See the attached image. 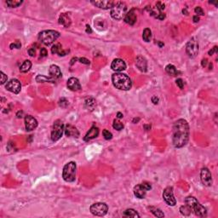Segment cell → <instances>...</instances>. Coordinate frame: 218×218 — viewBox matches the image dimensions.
Segmentation results:
<instances>
[{
  "label": "cell",
  "instance_id": "obj_20",
  "mask_svg": "<svg viewBox=\"0 0 218 218\" xmlns=\"http://www.w3.org/2000/svg\"><path fill=\"white\" fill-rule=\"evenodd\" d=\"M50 76L54 79H59L62 77V73L60 67L56 65H51L49 68Z\"/></svg>",
  "mask_w": 218,
  "mask_h": 218
},
{
  "label": "cell",
  "instance_id": "obj_7",
  "mask_svg": "<svg viewBox=\"0 0 218 218\" xmlns=\"http://www.w3.org/2000/svg\"><path fill=\"white\" fill-rule=\"evenodd\" d=\"M64 130H65V126L62 121L60 119L55 120L53 124L52 131H51V140L53 141H56L61 138L63 135Z\"/></svg>",
  "mask_w": 218,
  "mask_h": 218
},
{
  "label": "cell",
  "instance_id": "obj_9",
  "mask_svg": "<svg viewBox=\"0 0 218 218\" xmlns=\"http://www.w3.org/2000/svg\"><path fill=\"white\" fill-rule=\"evenodd\" d=\"M90 212L97 217H103L108 211V206L105 203H96L90 206Z\"/></svg>",
  "mask_w": 218,
  "mask_h": 218
},
{
  "label": "cell",
  "instance_id": "obj_3",
  "mask_svg": "<svg viewBox=\"0 0 218 218\" xmlns=\"http://www.w3.org/2000/svg\"><path fill=\"white\" fill-rule=\"evenodd\" d=\"M185 203L191 209V210L194 212V214L196 216H198L200 217H205L207 216L206 209L194 197H192V196L187 197L185 199Z\"/></svg>",
  "mask_w": 218,
  "mask_h": 218
},
{
  "label": "cell",
  "instance_id": "obj_25",
  "mask_svg": "<svg viewBox=\"0 0 218 218\" xmlns=\"http://www.w3.org/2000/svg\"><path fill=\"white\" fill-rule=\"evenodd\" d=\"M36 81L38 83H55V79H52L51 77L44 76V75H38L36 77Z\"/></svg>",
  "mask_w": 218,
  "mask_h": 218
},
{
  "label": "cell",
  "instance_id": "obj_52",
  "mask_svg": "<svg viewBox=\"0 0 218 218\" xmlns=\"http://www.w3.org/2000/svg\"><path fill=\"white\" fill-rule=\"evenodd\" d=\"M86 33H92V30H91V28H90V26H89V25H87L86 26Z\"/></svg>",
  "mask_w": 218,
  "mask_h": 218
},
{
  "label": "cell",
  "instance_id": "obj_41",
  "mask_svg": "<svg viewBox=\"0 0 218 218\" xmlns=\"http://www.w3.org/2000/svg\"><path fill=\"white\" fill-rule=\"evenodd\" d=\"M176 85L178 86V87L180 88V89H182L184 87V82L183 80L182 79H176Z\"/></svg>",
  "mask_w": 218,
  "mask_h": 218
},
{
  "label": "cell",
  "instance_id": "obj_45",
  "mask_svg": "<svg viewBox=\"0 0 218 218\" xmlns=\"http://www.w3.org/2000/svg\"><path fill=\"white\" fill-rule=\"evenodd\" d=\"M217 50H218L217 46H215L214 48H212V50H209V52H208V54H209V55H212L214 53H217Z\"/></svg>",
  "mask_w": 218,
  "mask_h": 218
},
{
  "label": "cell",
  "instance_id": "obj_10",
  "mask_svg": "<svg viewBox=\"0 0 218 218\" xmlns=\"http://www.w3.org/2000/svg\"><path fill=\"white\" fill-rule=\"evenodd\" d=\"M163 198L165 203L170 206H175L176 204V201L175 199L174 192H173V187H168L164 190L163 192Z\"/></svg>",
  "mask_w": 218,
  "mask_h": 218
},
{
  "label": "cell",
  "instance_id": "obj_13",
  "mask_svg": "<svg viewBox=\"0 0 218 218\" xmlns=\"http://www.w3.org/2000/svg\"><path fill=\"white\" fill-rule=\"evenodd\" d=\"M117 2L111 0H100V1H91V4L96 5V7L102 9H112Z\"/></svg>",
  "mask_w": 218,
  "mask_h": 218
},
{
  "label": "cell",
  "instance_id": "obj_38",
  "mask_svg": "<svg viewBox=\"0 0 218 218\" xmlns=\"http://www.w3.org/2000/svg\"><path fill=\"white\" fill-rule=\"evenodd\" d=\"M0 74H1V85H4V84L7 82L8 77H7V75H5L3 72H0Z\"/></svg>",
  "mask_w": 218,
  "mask_h": 218
},
{
  "label": "cell",
  "instance_id": "obj_2",
  "mask_svg": "<svg viewBox=\"0 0 218 218\" xmlns=\"http://www.w3.org/2000/svg\"><path fill=\"white\" fill-rule=\"evenodd\" d=\"M112 82L114 87L121 90H129L132 87V82L130 77L121 72H116L113 74Z\"/></svg>",
  "mask_w": 218,
  "mask_h": 218
},
{
  "label": "cell",
  "instance_id": "obj_22",
  "mask_svg": "<svg viewBox=\"0 0 218 218\" xmlns=\"http://www.w3.org/2000/svg\"><path fill=\"white\" fill-rule=\"evenodd\" d=\"M98 135H99V129L96 126H92L90 128V130L87 132V134L85 135L84 140L85 141H90V140L94 139V138H96L98 136Z\"/></svg>",
  "mask_w": 218,
  "mask_h": 218
},
{
  "label": "cell",
  "instance_id": "obj_44",
  "mask_svg": "<svg viewBox=\"0 0 218 218\" xmlns=\"http://www.w3.org/2000/svg\"><path fill=\"white\" fill-rule=\"evenodd\" d=\"M142 185L145 187V188L148 191V190H150L151 188H152V186H151V184L149 183V182H142Z\"/></svg>",
  "mask_w": 218,
  "mask_h": 218
},
{
  "label": "cell",
  "instance_id": "obj_49",
  "mask_svg": "<svg viewBox=\"0 0 218 218\" xmlns=\"http://www.w3.org/2000/svg\"><path fill=\"white\" fill-rule=\"evenodd\" d=\"M157 19H158V20H160V21H162V20H164L165 18V14H163V13H160L158 16Z\"/></svg>",
  "mask_w": 218,
  "mask_h": 218
},
{
  "label": "cell",
  "instance_id": "obj_4",
  "mask_svg": "<svg viewBox=\"0 0 218 218\" xmlns=\"http://www.w3.org/2000/svg\"><path fill=\"white\" fill-rule=\"evenodd\" d=\"M60 37V33L55 30H45L38 34V40L44 45H51Z\"/></svg>",
  "mask_w": 218,
  "mask_h": 218
},
{
  "label": "cell",
  "instance_id": "obj_26",
  "mask_svg": "<svg viewBox=\"0 0 218 218\" xmlns=\"http://www.w3.org/2000/svg\"><path fill=\"white\" fill-rule=\"evenodd\" d=\"M31 67H32V62L28 61V60H26L22 63V65L20 67V71H21V72L25 73V72H27L29 70L31 69Z\"/></svg>",
  "mask_w": 218,
  "mask_h": 218
},
{
  "label": "cell",
  "instance_id": "obj_27",
  "mask_svg": "<svg viewBox=\"0 0 218 218\" xmlns=\"http://www.w3.org/2000/svg\"><path fill=\"white\" fill-rule=\"evenodd\" d=\"M124 217H140V215L137 213L136 210L133 209H128L124 212Z\"/></svg>",
  "mask_w": 218,
  "mask_h": 218
},
{
  "label": "cell",
  "instance_id": "obj_42",
  "mask_svg": "<svg viewBox=\"0 0 218 218\" xmlns=\"http://www.w3.org/2000/svg\"><path fill=\"white\" fill-rule=\"evenodd\" d=\"M40 55L41 57H46L48 55V51L45 48H42L41 50H40Z\"/></svg>",
  "mask_w": 218,
  "mask_h": 218
},
{
  "label": "cell",
  "instance_id": "obj_31",
  "mask_svg": "<svg viewBox=\"0 0 218 218\" xmlns=\"http://www.w3.org/2000/svg\"><path fill=\"white\" fill-rule=\"evenodd\" d=\"M7 5L10 8H16L20 6L22 4V1H18V0H7L6 1Z\"/></svg>",
  "mask_w": 218,
  "mask_h": 218
},
{
  "label": "cell",
  "instance_id": "obj_37",
  "mask_svg": "<svg viewBox=\"0 0 218 218\" xmlns=\"http://www.w3.org/2000/svg\"><path fill=\"white\" fill-rule=\"evenodd\" d=\"M194 12L197 14V16H205V12H204V10L203 9L200 7V6H198V7H196L195 9H194Z\"/></svg>",
  "mask_w": 218,
  "mask_h": 218
},
{
  "label": "cell",
  "instance_id": "obj_54",
  "mask_svg": "<svg viewBox=\"0 0 218 218\" xmlns=\"http://www.w3.org/2000/svg\"><path fill=\"white\" fill-rule=\"evenodd\" d=\"M77 60V58H72V60H71V62H70V65H73V63H74V61H76Z\"/></svg>",
  "mask_w": 218,
  "mask_h": 218
},
{
  "label": "cell",
  "instance_id": "obj_39",
  "mask_svg": "<svg viewBox=\"0 0 218 218\" xmlns=\"http://www.w3.org/2000/svg\"><path fill=\"white\" fill-rule=\"evenodd\" d=\"M156 8L158 11H162V10H164L165 8V4H163V3H161V2H158L157 4H156Z\"/></svg>",
  "mask_w": 218,
  "mask_h": 218
},
{
  "label": "cell",
  "instance_id": "obj_30",
  "mask_svg": "<svg viewBox=\"0 0 218 218\" xmlns=\"http://www.w3.org/2000/svg\"><path fill=\"white\" fill-rule=\"evenodd\" d=\"M149 209H150V211H151L155 217H165V214L163 213V211H162L161 209L156 208V207L151 206V207H149Z\"/></svg>",
  "mask_w": 218,
  "mask_h": 218
},
{
  "label": "cell",
  "instance_id": "obj_35",
  "mask_svg": "<svg viewBox=\"0 0 218 218\" xmlns=\"http://www.w3.org/2000/svg\"><path fill=\"white\" fill-rule=\"evenodd\" d=\"M58 104H59V106L61 107H67L68 106V104H69V102H68V101H67L66 98L62 97V98H61V99L59 100Z\"/></svg>",
  "mask_w": 218,
  "mask_h": 218
},
{
  "label": "cell",
  "instance_id": "obj_11",
  "mask_svg": "<svg viewBox=\"0 0 218 218\" xmlns=\"http://www.w3.org/2000/svg\"><path fill=\"white\" fill-rule=\"evenodd\" d=\"M200 178L202 183L206 187H210L212 185V175L208 168L205 167L201 170Z\"/></svg>",
  "mask_w": 218,
  "mask_h": 218
},
{
  "label": "cell",
  "instance_id": "obj_51",
  "mask_svg": "<svg viewBox=\"0 0 218 218\" xmlns=\"http://www.w3.org/2000/svg\"><path fill=\"white\" fill-rule=\"evenodd\" d=\"M22 115H23V112H22V111H19L17 114H16V116H17L18 119L22 118Z\"/></svg>",
  "mask_w": 218,
  "mask_h": 218
},
{
  "label": "cell",
  "instance_id": "obj_14",
  "mask_svg": "<svg viewBox=\"0 0 218 218\" xmlns=\"http://www.w3.org/2000/svg\"><path fill=\"white\" fill-rule=\"evenodd\" d=\"M25 127L27 131H32L38 127L37 119L31 115H26L25 117Z\"/></svg>",
  "mask_w": 218,
  "mask_h": 218
},
{
  "label": "cell",
  "instance_id": "obj_48",
  "mask_svg": "<svg viewBox=\"0 0 218 218\" xmlns=\"http://www.w3.org/2000/svg\"><path fill=\"white\" fill-rule=\"evenodd\" d=\"M152 102H153V104H158V98L157 96H153L152 97Z\"/></svg>",
  "mask_w": 218,
  "mask_h": 218
},
{
  "label": "cell",
  "instance_id": "obj_50",
  "mask_svg": "<svg viewBox=\"0 0 218 218\" xmlns=\"http://www.w3.org/2000/svg\"><path fill=\"white\" fill-rule=\"evenodd\" d=\"M192 20H193V21H194L195 23H197V22L200 21V16H198L196 15V16H194L192 17Z\"/></svg>",
  "mask_w": 218,
  "mask_h": 218
},
{
  "label": "cell",
  "instance_id": "obj_47",
  "mask_svg": "<svg viewBox=\"0 0 218 218\" xmlns=\"http://www.w3.org/2000/svg\"><path fill=\"white\" fill-rule=\"evenodd\" d=\"M207 63H208V60L207 59H203L202 61H201V65L203 67H205L207 66Z\"/></svg>",
  "mask_w": 218,
  "mask_h": 218
},
{
  "label": "cell",
  "instance_id": "obj_5",
  "mask_svg": "<svg viewBox=\"0 0 218 218\" xmlns=\"http://www.w3.org/2000/svg\"><path fill=\"white\" fill-rule=\"evenodd\" d=\"M76 163L75 162H69L63 168L62 171V177L65 182H72L76 179Z\"/></svg>",
  "mask_w": 218,
  "mask_h": 218
},
{
  "label": "cell",
  "instance_id": "obj_40",
  "mask_svg": "<svg viewBox=\"0 0 218 218\" xmlns=\"http://www.w3.org/2000/svg\"><path fill=\"white\" fill-rule=\"evenodd\" d=\"M21 46V43H20L19 41H16V43H13V44H11L9 45L10 49H14V48H16V49H20Z\"/></svg>",
  "mask_w": 218,
  "mask_h": 218
},
{
  "label": "cell",
  "instance_id": "obj_53",
  "mask_svg": "<svg viewBox=\"0 0 218 218\" xmlns=\"http://www.w3.org/2000/svg\"><path fill=\"white\" fill-rule=\"evenodd\" d=\"M123 117H124V115H123V114H121V113L119 112V113L117 114V118H118V119H122Z\"/></svg>",
  "mask_w": 218,
  "mask_h": 218
},
{
  "label": "cell",
  "instance_id": "obj_24",
  "mask_svg": "<svg viewBox=\"0 0 218 218\" xmlns=\"http://www.w3.org/2000/svg\"><path fill=\"white\" fill-rule=\"evenodd\" d=\"M67 50H63L62 47H61V44H54L51 48V53L52 54H57L60 56H64L67 54Z\"/></svg>",
  "mask_w": 218,
  "mask_h": 218
},
{
  "label": "cell",
  "instance_id": "obj_34",
  "mask_svg": "<svg viewBox=\"0 0 218 218\" xmlns=\"http://www.w3.org/2000/svg\"><path fill=\"white\" fill-rule=\"evenodd\" d=\"M113 127L117 131H121L124 128V124L120 121H119L118 119H114V124H113Z\"/></svg>",
  "mask_w": 218,
  "mask_h": 218
},
{
  "label": "cell",
  "instance_id": "obj_55",
  "mask_svg": "<svg viewBox=\"0 0 218 218\" xmlns=\"http://www.w3.org/2000/svg\"><path fill=\"white\" fill-rule=\"evenodd\" d=\"M158 46H159L160 48H161V47H163V46L165 45V44H163L162 42H160V41H158Z\"/></svg>",
  "mask_w": 218,
  "mask_h": 218
},
{
  "label": "cell",
  "instance_id": "obj_29",
  "mask_svg": "<svg viewBox=\"0 0 218 218\" xmlns=\"http://www.w3.org/2000/svg\"><path fill=\"white\" fill-rule=\"evenodd\" d=\"M142 38L145 42H150L152 38V31L149 28H145L142 33Z\"/></svg>",
  "mask_w": 218,
  "mask_h": 218
},
{
  "label": "cell",
  "instance_id": "obj_43",
  "mask_svg": "<svg viewBox=\"0 0 218 218\" xmlns=\"http://www.w3.org/2000/svg\"><path fill=\"white\" fill-rule=\"evenodd\" d=\"M79 61L81 62V63H83V64H85V65H89V61L86 59V58H84V57H82V58H79Z\"/></svg>",
  "mask_w": 218,
  "mask_h": 218
},
{
  "label": "cell",
  "instance_id": "obj_33",
  "mask_svg": "<svg viewBox=\"0 0 218 218\" xmlns=\"http://www.w3.org/2000/svg\"><path fill=\"white\" fill-rule=\"evenodd\" d=\"M180 212H181V214H182L183 216L187 217V216H189V215L191 214L192 210H191V209H190L187 205H185L182 206V207L180 208Z\"/></svg>",
  "mask_w": 218,
  "mask_h": 218
},
{
  "label": "cell",
  "instance_id": "obj_8",
  "mask_svg": "<svg viewBox=\"0 0 218 218\" xmlns=\"http://www.w3.org/2000/svg\"><path fill=\"white\" fill-rule=\"evenodd\" d=\"M199 41L196 38H192L187 43V45H186V52L188 55L189 57L191 58H194L198 53H199Z\"/></svg>",
  "mask_w": 218,
  "mask_h": 218
},
{
  "label": "cell",
  "instance_id": "obj_19",
  "mask_svg": "<svg viewBox=\"0 0 218 218\" xmlns=\"http://www.w3.org/2000/svg\"><path fill=\"white\" fill-rule=\"evenodd\" d=\"M147 192H148V190L145 188V187L141 183L136 185L134 187V194L138 199H144Z\"/></svg>",
  "mask_w": 218,
  "mask_h": 218
},
{
  "label": "cell",
  "instance_id": "obj_18",
  "mask_svg": "<svg viewBox=\"0 0 218 218\" xmlns=\"http://www.w3.org/2000/svg\"><path fill=\"white\" fill-rule=\"evenodd\" d=\"M64 132H65V135L68 137H76L78 138L79 136V131L77 130L76 127H74L73 125H71V124H67L65 126V130H64Z\"/></svg>",
  "mask_w": 218,
  "mask_h": 218
},
{
  "label": "cell",
  "instance_id": "obj_56",
  "mask_svg": "<svg viewBox=\"0 0 218 218\" xmlns=\"http://www.w3.org/2000/svg\"><path fill=\"white\" fill-rule=\"evenodd\" d=\"M182 13L185 14V15H187V14H188V13H187V9H183V10H182Z\"/></svg>",
  "mask_w": 218,
  "mask_h": 218
},
{
  "label": "cell",
  "instance_id": "obj_21",
  "mask_svg": "<svg viewBox=\"0 0 218 218\" xmlns=\"http://www.w3.org/2000/svg\"><path fill=\"white\" fill-rule=\"evenodd\" d=\"M136 65L137 68L141 72H147V70H148V62H147V60L144 57L137 56V58L136 60Z\"/></svg>",
  "mask_w": 218,
  "mask_h": 218
},
{
  "label": "cell",
  "instance_id": "obj_1",
  "mask_svg": "<svg viewBox=\"0 0 218 218\" xmlns=\"http://www.w3.org/2000/svg\"><path fill=\"white\" fill-rule=\"evenodd\" d=\"M189 139V125L185 119H178L173 125L172 142L175 148H181L187 145Z\"/></svg>",
  "mask_w": 218,
  "mask_h": 218
},
{
  "label": "cell",
  "instance_id": "obj_6",
  "mask_svg": "<svg viewBox=\"0 0 218 218\" xmlns=\"http://www.w3.org/2000/svg\"><path fill=\"white\" fill-rule=\"evenodd\" d=\"M127 14V5L123 2H117L111 9V16L117 20H122Z\"/></svg>",
  "mask_w": 218,
  "mask_h": 218
},
{
  "label": "cell",
  "instance_id": "obj_28",
  "mask_svg": "<svg viewBox=\"0 0 218 218\" xmlns=\"http://www.w3.org/2000/svg\"><path fill=\"white\" fill-rule=\"evenodd\" d=\"M165 71L169 75H171V76H175L177 74V72H178L176 68H175V67L172 64L167 65L165 67Z\"/></svg>",
  "mask_w": 218,
  "mask_h": 218
},
{
  "label": "cell",
  "instance_id": "obj_32",
  "mask_svg": "<svg viewBox=\"0 0 218 218\" xmlns=\"http://www.w3.org/2000/svg\"><path fill=\"white\" fill-rule=\"evenodd\" d=\"M96 101L93 98H89V99H87L85 101V106H86V107L89 108V109H90V110H93V108L96 107Z\"/></svg>",
  "mask_w": 218,
  "mask_h": 218
},
{
  "label": "cell",
  "instance_id": "obj_46",
  "mask_svg": "<svg viewBox=\"0 0 218 218\" xmlns=\"http://www.w3.org/2000/svg\"><path fill=\"white\" fill-rule=\"evenodd\" d=\"M28 54L30 55V56H34L35 54H36V50H35L34 48H30L28 50Z\"/></svg>",
  "mask_w": 218,
  "mask_h": 218
},
{
  "label": "cell",
  "instance_id": "obj_12",
  "mask_svg": "<svg viewBox=\"0 0 218 218\" xmlns=\"http://www.w3.org/2000/svg\"><path fill=\"white\" fill-rule=\"evenodd\" d=\"M5 88L7 89V90H9L14 94H19L21 89V85L18 79H13L9 80L7 83V85H5Z\"/></svg>",
  "mask_w": 218,
  "mask_h": 218
},
{
  "label": "cell",
  "instance_id": "obj_16",
  "mask_svg": "<svg viewBox=\"0 0 218 218\" xmlns=\"http://www.w3.org/2000/svg\"><path fill=\"white\" fill-rule=\"evenodd\" d=\"M136 20H137V16H136V14L135 12V9H131L129 12H127V14L125 15V16L124 18V21L125 23L133 26L135 25V23L136 22Z\"/></svg>",
  "mask_w": 218,
  "mask_h": 218
},
{
  "label": "cell",
  "instance_id": "obj_23",
  "mask_svg": "<svg viewBox=\"0 0 218 218\" xmlns=\"http://www.w3.org/2000/svg\"><path fill=\"white\" fill-rule=\"evenodd\" d=\"M59 23L63 26H65V27H69L71 26L72 21H71V17L68 15V13L61 14L60 17H59Z\"/></svg>",
  "mask_w": 218,
  "mask_h": 218
},
{
  "label": "cell",
  "instance_id": "obj_36",
  "mask_svg": "<svg viewBox=\"0 0 218 218\" xmlns=\"http://www.w3.org/2000/svg\"><path fill=\"white\" fill-rule=\"evenodd\" d=\"M102 134H103V136L106 140H111L113 138V134L107 130H104L102 131Z\"/></svg>",
  "mask_w": 218,
  "mask_h": 218
},
{
  "label": "cell",
  "instance_id": "obj_57",
  "mask_svg": "<svg viewBox=\"0 0 218 218\" xmlns=\"http://www.w3.org/2000/svg\"><path fill=\"white\" fill-rule=\"evenodd\" d=\"M209 4H215L216 6H217V3H215V2H209Z\"/></svg>",
  "mask_w": 218,
  "mask_h": 218
},
{
  "label": "cell",
  "instance_id": "obj_15",
  "mask_svg": "<svg viewBox=\"0 0 218 218\" xmlns=\"http://www.w3.org/2000/svg\"><path fill=\"white\" fill-rule=\"evenodd\" d=\"M111 68L114 71H115V72H123V71L126 69V63L122 59H119V58L114 59L113 62H112Z\"/></svg>",
  "mask_w": 218,
  "mask_h": 218
},
{
  "label": "cell",
  "instance_id": "obj_17",
  "mask_svg": "<svg viewBox=\"0 0 218 218\" xmlns=\"http://www.w3.org/2000/svg\"><path fill=\"white\" fill-rule=\"evenodd\" d=\"M67 88L72 91H79L81 89V85L79 83V80L76 78H73V77L70 78L67 80Z\"/></svg>",
  "mask_w": 218,
  "mask_h": 218
}]
</instances>
